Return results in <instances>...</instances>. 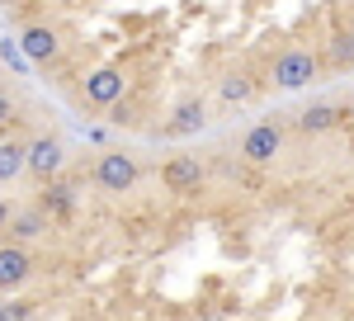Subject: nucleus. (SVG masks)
<instances>
[{"label": "nucleus", "instance_id": "ddd939ff", "mask_svg": "<svg viewBox=\"0 0 354 321\" xmlns=\"http://www.w3.org/2000/svg\"><path fill=\"white\" fill-rule=\"evenodd\" d=\"M250 90H245V80H222V100L227 104H236V100H245Z\"/></svg>", "mask_w": 354, "mask_h": 321}, {"label": "nucleus", "instance_id": "dca6fc26", "mask_svg": "<svg viewBox=\"0 0 354 321\" xmlns=\"http://www.w3.org/2000/svg\"><path fill=\"white\" fill-rule=\"evenodd\" d=\"M5 222H10V208H5V203H0V227H5Z\"/></svg>", "mask_w": 354, "mask_h": 321}, {"label": "nucleus", "instance_id": "9d476101", "mask_svg": "<svg viewBox=\"0 0 354 321\" xmlns=\"http://www.w3.org/2000/svg\"><path fill=\"white\" fill-rule=\"evenodd\" d=\"M24 175V142H0V180Z\"/></svg>", "mask_w": 354, "mask_h": 321}, {"label": "nucleus", "instance_id": "f3484780", "mask_svg": "<svg viewBox=\"0 0 354 321\" xmlns=\"http://www.w3.org/2000/svg\"><path fill=\"white\" fill-rule=\"evenodd\" d=\"M0 307H5V297H0Z\"/></svg>", "mask_w": 354, "mask_h": 321}, {"label": "nucleus", "instance_id": "a211bd4d", "mask_svg": "<svg viewBox=\"0 0 354 321\" xmlns=\"http://www.w3.org/2000/svg\"><path fill=\"white\" fill-rule=\"evenodd\" d=\"M350 38H354V28H350Z\"/></svg>", "mask_w": 354, "mask_h": 321}, {"label": "nucleus", "instance_id": "39448f33", "mask_svg": "<svg viewBox=\"0 0 354 321\" xmlns=\"http://www.w3.org/2000/svg\"><path fill=\"white\" fill-rule=\"evenodd\" d=\"M28 269H33V260H28L24 246H0V293L5 288H19L28 279Z\"/></svg>", "mask_w": 354, "mask_h": 321}, {"label": "nucleus", "instance_id": "7ed1b4c3", "mask_svg": "<svg viewBox=\"0 0 354 321\" xmlns=\"http://www.w3.org/2000/svg\"><path fill=\"white\" fill-rule=\"evenodd\" d=\"M95 175H100V185L109 189V194H123V189H133V180H137V160L123 156V152H104Z\"/></svg>", "mask_w": 354, "mask_h": 321}, {"label": "nucleus", "instance_id": "9b49d317", "mask_svg": "<svg viewBox=\"0 0 354 321\" xmlns=\"http://www.w3.org/2000/svg\"><path fill=\"white\" fill-rule=\"evenodd\" d=\"M302 133H326L330 123H335V104H312V109H302Z\"/></svg>", "mask_w": 354, "mask_h": 321}, {"label": "nucleus", "instance_id": "f257e3e1", "mask_svg": "<svg viewBox=\"0 0 354 321\" xmlns=\"http://www.w3.org/2000/svg\"><path fill=\"white\" fill-rule=\"evenodd\" d=\"M312 76H317V57L302 53V48H293V53H283L274 62V85L279 90H302V85H312Z\"/></svg>", "mask_w": 354, "mask_h": 321}, {"label": "nucleus", "instance_id": "20e7f679", "mask_svg": "<svg viewBox=\"0 0 354 321\" xmlns=\"http://www.w3.org/2000/svg\"><path fill=\"white\" fill-rule=\"evenodd\" d=\"M24 170H33L38 180H53L57 170H62V142H57V137H38V142H28V147H24Z\"/></svg>", "mask_w": 354, "mask_h": 321}, {"label": "nucleus", "instance_id": "2eb2a0df", "mask_svg": "<svg viewBox=\"0 0 354 321\" xmlns=\"http://www.w3.org/2000/svg\"><path fill=\"white\" fill-rule=\"evenodd\" d=\"M0 123H10V95H0Z\"/></svg>", "mask_w": 354, "mask_h": 321}, {"label": "nucleus", "instance_id": "f03ea898", "mask_svg": "<svg viewBox=\"0 0 354 321\" xmlns=\"http://www.w3.org/2000/svg\"><path fill=\"white\" fill-rule=\"evenodd\" d=\"M279 142H283V133H279L274 123H255L241 142V156L250 160V165H270V160L279 156Z\"/></svg>", "mask_w": 354, "mask_h": 321}, {"label": "nucleus", "instance_id": "4468645a", "mask_svg": "<svg viewBox=\"0 0 354 321\" xmlns=\"http://www.w3.org/2000/svg\"><path fill=\"white\" fill-rule=\"evenodd\" d=\"M0 321H28V302H5L0 307Z\"/></svg>", "mask_w": 354, "mask_h": 321}, {"label": "nucleus", "instance_id": "1a4fd4ad", "mask_svg": "<svg viewBox=\"0 0 354 321\" xmlns=\"http://www.w3.org/2000/svg\"><path fill=\"white\" fill-rule=\"evenodd\" d=\"M170 118H175V133H198L203 128V100H180Z\"/></svg>", "mask_w": 354, "mask_h": 321}, {"label": "nucleus", "instance_id": "423d86ee", "mask_svg": "<svg viewBox=\"0 0 354 321\" xmlns=\"http://www.w3.org/2000/svg\"><path fill=\"white\" fill-rule=\"evenodd\" d=\"M85 100L90 104H118L123 100V71H113V66L95 71V76L85 80Z\"/></svg>", "mask_w": 354, "mask_h": 321}, {"label": "nucleus", "instance_id": "f8f14e48", "mask_svg": "<svg viewBox=\"0 0 354 321\" xmlns=\"http://www.w3.org/2000/svg\"><path fill=\"white\" fill-rule=\"evenodd\" d=\"M43 232V217L28 213V217H15V237H38Z\"/></svg>", "mask_w": 354, "mask_h": 321}, {"label": "nucleus", "instance_id": "0eeeda50", "mask_svg": "<svg viewBox=\"0 0 354 321\" xmlns=\"http://www.w3.org/2000/svg\"><path fill=\"white\" fill-rule=\"evenodd\" d=\"M19 48H24V57H33V62H48V57H57V33L48 24H28L24 38H19Z\"/></svg>", "mask_w": 354, "mask_h": 321}, {"label": "nucleus", "instance_id": "6e6552de", "mask_svg": "<svg viewBox=\"0 0 354 321\" xmlns=\"http://www.w3.org/2000/svg\"><path fill=\"white\" fill-rule=\"evenodd\" d=\"M198 180H203L198 156H175L170 165H165V185H170V189H194Z\"/></svg>", "mask_w": 354, "mask_h": 321}]
</instances>
